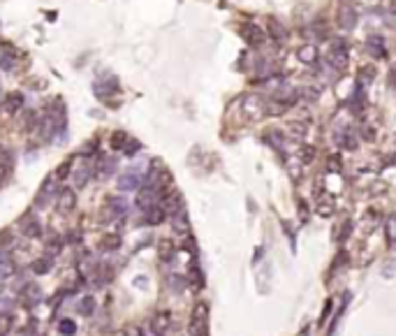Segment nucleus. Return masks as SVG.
<instances>
[{"label":"nucleus","mask_w":396,"mask_h":336,"mask_svg":"<svg viewBox=\"0 0 396 336\" xmlns=\"http://www.w3.org/2000/svg\"><path fill=\"white\" fill-rule=\"evenodd\" d=\"M51 264H53L51 255H44V257H40V260L33 262V271L38 276H44V274H49V271H51Z\"/></svg>","instance_id":"aec40b11"},{"label":"nucleus","mask_w":396,"mask_h":336,"mask_svg":"<svg viewBox=\"0 0 396 336\" xmlns=\"http://www.w3.org/2000/svg\"><path fill=\"white\" fill-rule=\"evenodd\" d=\"M331 211H334V202H331V197H327V202H320V204H317V214L320 216H331Z\"/></svg>","instance_id":"473e14b6"},{"label":"nucleus","mask_w":396,"mask_h":336,"mask_svg":"<svg viewBox=\"0 0 396 336\" xmlns=\"http://www.w3.org/2000/svg\"><path fill=\"white\" fill-rule=\"evenodd\" d=\"M21 104H24V95H21L19 91H14V93H10V95L5 98L3 107H5V112L14 114V112H19V109H21Z\"/></svg>","instance_id":"a211bd4d"},{"label":"nucleus","mask_w":396,"mask_h":336,"mask_svg":"<svg viewBox=\"0 0 396 336\" xmlns=\"http://www.w3.org/2000/svg\"><path fill=\"white\" fill-rule=\"evenodd\" d=\"M139 181H141L139 172H137V169H130V172H125L121 179H118V188H121V190H137V188H139Z\"/></svg>","instance_id":"9b49d317"},{"label":"nucleus","mask_w":396,"mask_h":336,"mask_svg":"<svg viewBox=\"0 0 396 336\" xmlns=\"http://www.w3.org/2000/svg\"><path fill=\"white\" fill-rule=\"evenodd\" d=\"M165 214L172 218L174 214H178V211H183V197H181V192H169V195H165Z\"/></svg>","instance_id":"6e6552de"},{"label":"nucleus","mask_w":396,"mask_h":336,"mask_svg":"<svg viewBox=\"0 0 396 336\" xmlns=\"http://www.w3.org/2000/svg\"><path fill=\"white\" fill-rule=\"evenodd\" d=\"M373 79H375V70H373V67H362V72H359V84L366 86V84H371Z\"/></svg>","instance_id":"c85d7f7f"},{"label":"nucleus","mask_w":396,"mask_h":336,"mask_svg":"<svg viewBox=\"0 0 396 336\" xmlns=\"http://www.w3.org/2000/svg\"><path fill=\"white\" fill-rule=\"evenodd\" d=\"M116 158H100L95 163V176L98 179H109L114 172H116Z\"/></svg>","instance_id":"1a4fd4ad"},{"label":"nucleus","mask_w":396,"mask_h":336,"mask_svg":"<svg viewBox=\"0 0 396 336\" xmlns=\"http://www.w3.org/2000/svg\"><path fill=\"white\" fill-rule=\"evenodd\" d=\"M19 229H21V234H24V237H28V239H38L40 234H42V225H40V220L33 218L30 214H26L24 218H21Z\"/></svg>","instance_id":"39448f33"},{"label":"nucleus","mask_w":396,"mask_h":336,"mask_svg":"<svg viewBox=\"0 0 396 336\" xmlns=\"http://www.w3.org/2000/svg\"><path fill=\"white\" fill-rule=\"evenodd\" d=\"M118 246H121V237H118V234H107V237L100 241V248H102V251H116Z\"/></svg>","instance_id":"b1692460"},{"label":"nucleus","mask_w":396,"mask_h":336,"mask_svg":"<svg viewBox=\"0 0 396 336\" xmlns=\"http://www.w3.org/2000/svg\"><path fill=\"white\" fill-rule=\"evenodd\" d=\"M243 38H246V42L253 44V47H260V44L264 42V33H262L257 26H243Z\"/></svg>","instance_id":"dca6fc26"},{"label":"nucleus","mask_w":396,"mask_h":336,"mask_svg":"<svg viewBox=\"0 0 396 336\" xmlns=\"http://www.w3.org/2000/svg\"><path fill=\"white\" fill-rule=\"evenodd\" d=\"M158 197H160L158 186H146L144 190L139 192V200H137V204L144 206V209H149V206L155 204V200H158Z\"/></svg>","instance_id":"f8f14e48"},{"label":"nucleus","mask_w":396,"mask_h":336,"mask_svg":"<svg viewBox=\"0 0 396 336\" xmlns=\"http://www.w3.org/2000/svg\"><path fill=\"white\" fill-rule=\"evenodd\" d=\"M125 336H144V331H141L139 325H128L125 327Z\"/></svg>","instance_id":"4c0bfd02"},{"label":"nucleus","mask_w":396,"mask_h":336,"mask_svg":"<svg viewBox=\"0 0 396 336\" xmlns=\"http://www.w3.org/2000/svg\"><path fill=\"white\" fill-rule=\"evenodd\" d=\"M169 283H172V290H174V292H181V283H183L181 276H169Z\"/></svg>","instance_id":"a19ab883"},{"label":"nucleus","mask_w":396,"mask_h":336,"mask_svg":"<svg viewBox=\"0 0 396 336\" xmlns=\"http://www.w3.org/2000/svg\"><path fill=\"white\" fill-rule=\"evenodd\" d=\"M47 248H49L51 253H61L63 239H61V237H49V239H47Z\"/></svg>","instance_id":"f704fd0d"},{"label":"nucleus","mask_w":396,"mask_h":336,"mask_svg":"<svg viewBox=\"0 0 396 336\" xmlns=\"http://www.w3.org/2000/svg\"><path fill=\"white\" fill-rule=\"evenodd\" d=\"M56 206H58V211H61V214H70V211L77 206L75 190H72V188H63V190L56 195Z\"/></svg>","instance_id":"20e7f679"},{"label":"nucleus","mask_w":396,"mask_h":336,"mask_svg":"<svg viewBox=\"0 0 396 336\" xmlns=\"http://www.w3.org/2000/svg\"><path fill=\"white\" fill-rule=\"evenodd\" d=\"M16 67V54L12 49H0V70L12 72Z\"/></svg>","instance_id":"f3484780"},{"label":"nucleus","mask_w":396,"mask_h":336,"mask_svg":"<svg viewBox=\"0 0 396 336\" xmlns=\"http://www.w3.org/2000/svg\"><path fill=\"white\" fill-rule=\"evenodd\" d=\"M139 149H141V144L137 139H128V144H125V153L128 155H135Z\"/></svg>","instance_id":"c9c22d12"},{"label":"nucleus","mask_w":396,"mask_h":336,"mask_svg":"<svg viewBox=\"0 0 396 336\" xmlns=\"http://www.w3.org/2000/svg\"><path fill=\"white\" fill-rule=\"evenodd\" d=\"M19 294H21V299L26 302V306H33V304L40 299V288H38V285L26 283L24 288H21V292H19Z\"/></svg>","instance_id":"6ab92c4d"},{"label":"nucleus","mask_w":396,"mask_h":336,"mask_svg":"<svg viewBox=\"0 0 396 336\" xmlns=\"http://www.w3.org/2000/svg\"><path fill=\"white\" fill-rule=\"evenodd\" d=\"M366 49L371 56L375 58H385V40L380 38V35H371V38L366 40Z\"/></svg>","instance_id":"4468645a"},{"label":"nucleus","mask_w":396,"mask_h":336,"mask_svg":"<svg viewBox=\"0 0 396 336\" xmlns=\"http://www.w3.org/2000/svg\"><path fill=\"white\" fill-rule=\"evenodd\" d=\"M107 209H109V214H112V218H121V216H125V211H128V202L123 200V197H109Z\"/></svg>","instance_id":"2eb2a0df"},{"label":"nucleus","mask_w":396,"mask_h":336,"mask_svg":"<svg viewBox=\"0 0 396 336\" xmlns=\"http://www.w3.org/2000/svg\"><path fill=\"white\" fill-rule=\"evenodd\" d=\"M266 139H269L276 149H280V146H283V142H285V137H283V132H280V130H269V132H266Z\"/></svg>","instance_id":"c756f323"},{"label":"nucleus","mask_w":396,"mask_h":336,"mask_svg":"<svg viewBox=\"0 0 396 336\" xmlns=\"http://www.w3.org/2000/svg\"><path fill=\"white\" fill-rule=\"evenodd\" d=\"M58 331H61L63 336H72L77 331V322L70 320V317H65V320L58 322Z\"/></svg>","instance_id":"a878e982"},{"label":"nucleus","mask_w":396,"mask_h":336,"mask_svg":"<svg viewBox=\"0 0 396 336\" xmlns=\"http://www.w3.org/2000/svg\"><path fill=\"white\" fill-rule=\"evenodd\" d=\"M167 329H169V313L158 311L153 317H151V331H153V336H165Z\"/></svg>","instance_id":"423d86ee"},{"label":"nucleus","mask_w":396,"mask_h":336,"mask_svg":"<svg viewBox=\"0 0 396 336\" xmlns=\"http://www.w3.org/2000/svg\"><path fill=\"white\" fill-rule=\"evenodd\" d=\"M172 225H174V229H176V232H186V229H188V216H186V209L172 216Z\"/></svg>","instance_id":"5701e85b"},{"label":"nucleus","mask_w":396,"mask_h":336,"mask_svg":"<svg viewBox=\"0 0 396 336\" xmlns=\"http://www.w3.org/2000/svg\"><path fill=\"white\" fill-rule=\"evenodd\" d=\"M0 93H3V86H0Z\"/></svg>","instance_id":"37998d69"},{"label":"nucleus","mask_w":396,"mask_h":336,"mask_svg":"<svg viewBox=\"0 0 396 336\" xmlns=\"http://www.w3.org/2000/svg\"><path fill=\"white\" fill-rule=\"evenodd\" d=\"M391 14H396V0H391Z\"/></svg>","instance_id":"79ce46f5"},{"label":"nucleus","mask_w":396,"mask_h":336,"mask_svg":"<svg viewBox=\"0 0 396 336\" xmlns=\"http://www.w3.org/2000/svg\"><path fill=\"white\" fill-rule=\"evenodd\" d=\"M287 130H290V135H294V137H303V135H306V126H303V123H299V121L290 123Z\"/></svg>","instance_id":"2f4dec72"},{"label":"nucleus","mask_w":396,"mask_h":336,"mask_svg":"<svg viewBox=\"0 0 396 336\" xmlns=\"http://www.w3.org/2000/svg\"><path fill=\"white\" fill-rule=\"evenodd\" d=\"M313 158H315V149H313V146H303L301 149V160L303 163H311Z\"/></svg>","instance_id":"e433bc0d"},{"label":"nucleus","mask_w":396,"mask_h":336,"mask_svg":"<svg viewBox=\"0 0 396 336\" xmlns=\"http://www.w3.org/2000/svg\"><path fill=\"white\" fill-rule=\"evenodd\" d=\"M269 30H271V35H274L276 40H283V38H285V28H283V24H280L278 19H274V16L269 19Z\"/></svg>","instance_id":"bb28decb"},{"label":"nucleus","mask_w":396,"mask_h":336,"mask_svg":"<svg viewBox=\"0 0 396 336\" xmlns=\"http://www.w3.org/2000/svg\"><path fill=\"white\" fill-rule=\"evenodd\" d=\"M56 179H47V181L42 183V188H40L38 197H35V206L38 209H47L49 204H51V200H56Z\"/></svg>","instance_id":"f03ea898"},{"label":"nucleus","mask_w":396,"mask_h":336,"mask_svg":"<svg viewBox=\"0 0 396 336\" xmlns=\"http://www.w3.org/2000/svg\"><path fill=\"white\" fill-rule=\"evenodd\" d=\"M95 174V167L93 163H88V160H84V163L79 165V167L72 172V181H75V188H84L86 183L91 181V176Z\"/></svg>","instance_id":"7ed1b4c3"},{"label":"nucleus","mask_w":396,"mask_h":336,"mask_svg":"<svg viewBox=\"0 0 396 336\" xmlns=\"http://www.w3.org/2000/svg\"><path fill=\"white\" fill-rule=\"evenodd\" d=\"M297 93L303 100H317V91H313V89H303V91H297Z\"/></svg>","instance_id":"58836bf2"},{"label":"nucleus","mask_w":396,"mask_h":336,"mask_svg":"<svg viewBox=\"0 0 396 336\" xmlns=\"http://www.w3.org/2000/svg\"><path fill=\"white\" fill-rule=\"evenodd\" d=\"M206 315H209V304L197 302L190 313V325H188L190 336H206Z\"/></svg>","instance_id":"f257e3e1"},{"label":"nucleus","mask_w":396,"mask_h":336,"mask_svg":"<svg viewBox=\"0 0 396 336\" xmlns=\"http://www.w3.org/2000/svg\"><path fill=\"white\" fill-rule=\"evenodd\" d=\"M16 267H14V260H12L10 251L7 248H0V280H7L10 276H14Z\"/></svg>","instance_id":"0eeeda50"},{"label":"nucleus","mask_w":396,"mask_h":336,"mask_svg":"<svg viewBox=\"0 0 396 336\" xmlns=\"http://www.w3.org/2000/svg\"><path fill=\"white\" fill-rule=\"evenodd\" d=\"M165 218H167V214H165V209H163V206H158V204L149 206V209H146V214H144V223L146 225H160Z\"/></svg>","instance_id":"ddd939ff"},{"label":"nucleus","mask_w":396,"mask_h":336,"mask_svg":"<svg viewBox=\"0 0 396 336\" xmlns=\"http://www.w3.org/2000/svg\"><path fill=\"white\" fill-rule=\"evenodd\" d=\"M128 132H123V130H116V132H112V137H109V144H112V149H125V144H128Z\"/></svg>","instance_id":"4be33fe9"},{"label":"nucleus","mask_w":396,"mask_h":336,"mask_svg":"<svg viewBox=\"0 0 396 336\" xmlns=\"http://www.w3.org/2000/svg\"><path fill=\"white\" fill-rule=\"evenodd\" d=\"M338 24L343 30H352L354 26H357V12H354L350 5H343L338 12Z\"/></svg>","instance_id":"9d476101"},{"label":"nucleus","mask_w":396,"mask_h":336,"mask_svg":"<svg viewBox=\"0 0 396 336\" xmlns=\"http://www.w3.org/2000/svg\"><path fill=\"white\" fill-rule=\"evenodd\" d=\"M188 278H190L192 288H202V285H204V278H202V271H200V267H197V264H190Z\"/></svg>","instance_id":"393cba45"},{"label":"nucleus","mask_w":396,"mask_h":336,"mask_svg":"<svg viewBox=\"0 0 396 336\" xmlns=\"http://www.w3.org/2000/svg\"><path fill=\"white\" fill-rule=\"evenodd\" d=\"M10 243H12V232H10V229H5V232L0 234V248L10 246Z\"/></svg>","instance_id":"ea45409f"},{"label":"nucleus","mask_w":396,"mask_h":336,"mask_svg":"<svg viewBox=\"0 0 396 336\" xmlns=\"http://www.w3.org/2000/svg\"><path fill=\"white\" fill-rule=\"evenodd\" d=\"M174 246H172V241H163L160 243V257L163 260H174Z\"/></svg>","instance_id":"7c9ffc66"},{"label":"nucleus","mask_w":396,"mask_h":336,"mask_svg":"<svg viewBox=\"0 0 396 336\" xmlns=\"http://www.w3.org/2000/svg\"><path fill=\"white\" fill-rule=\"evenodd\" d=\"M299 58H301V61H306V63H313L317 58V54H315V49H313V47H303L301 51H299Z\"/></svg>","instance_id":"72a5a7b5"},{"label":"nucleus","mask_w":396,"mask_h":336,"mask_svg":"<svg viewBox=\"0 0 396 336\" xmlns=\"http://www.w3.org/2000/svg\"><path fill=\"white\" fill-rule=\"evenodd\" d=\"M70 169H72V160H65V163H63L61 167L53 172V179H56V181H63V179H67V176H70Z\"/></svg>","instance_id":"cd10ccee"},{"label":"nucleus","mask_w":396,"mask_h":336,"mask_svg":"<svg viewBox=\"0 0 396 336\" xmlns=\"http://www.w3.org/2000/svg\"><path fill=\"white\" fill-rule=\"evenodd\" d=\"M93 311H95V299L93 297H84L79 302V306H77V313H79V315H84V317L93 315Z\"/></svg>","instance_id":"412c9836"}]
</instances>
